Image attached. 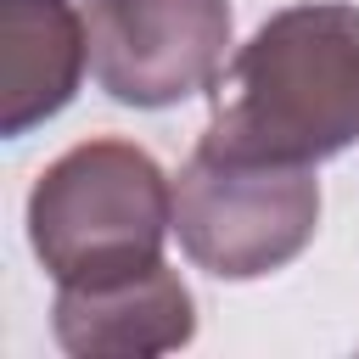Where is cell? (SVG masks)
Instances as JSON below:
<instances>
[{
	"instance_id": "cell-3",
	"label": "cell",
	"mask_w": 359,
	"mask_h": 359,
	"mask_svg": "<svg viewBox=\"0 0 359 359\" xmlns=\"http://www.w3.org/2000/svg\"><path fill=\"white\" fill-rule=\"evenodd\" d=\"M320 224V180L309 168L224 163L191 151L174 180V236L185 258L219 280H264L286 269Z\"/></svg>"
},
{
	"instance_id": "cell-1",
	"label": "cell",
	"mask_w": 359,
	"mask_h": 359,
	"mask_svg": "<svg viewBox=\"0 0 359 359\" xmlns=\"http://www.w3.org/2000/svg\"><path fill=\"white\" fill-rule=\"evenodd\" d=\"M359 140V6L275 11L224 67L196 151L224 163L314 168Z\"/></svg>"
},
{
	"instance_id": "cell-4",
	"label": "cell",
	"mask_w": 359,
	"mask_h": 359,
	"mask_svg": "<svg viewBox=\"0 0 359 359\" xmlns=\"http://www.w3.org/2000/svg\"><path fill=\"white\" fill-rule=\"evenodd\" d=\"M230 28V0H84L90 73L135 112H163L208 90L224 67Z\"/></svg>"
},
{
	"instance_id": "cell-2",
	"label": "cell",
	"mask_w": 359,
	"mask_h": 359,
	"mask_svg": "<svg viewBox=\"0 0 359 359\" xmlns=\"http://www.w3.org/2000/svg\"><path fill=\"white\" fill-rule=\"evenodd\" d=\"M174 185L135 140H79L28 191V247L56 286H95L163 264Z\"/></svg>"
},
{
	"instance_id": "cell-6",
	"label": "cell",
	"mask_w": 359,
	"mask_h": 359,
	"mask_svg": "<svg viewBox=\"0 0 359 359\" xmlns=\"http://www.w3.org/2000/svg\"><path fill=\"white\" fill-rule=\"evenodd\" d=\"M90 34L73 0H0V135L56 118L84 79Z\"/></svg>"
},
{
	"instance_id": "cell-5",
	"label": "cell",
	"mask_w": 359,
	"mask_h": 359,
	"mask_svg": "<svg viewBox=\"0 0 359 359\" xmlns=\"http://www.w3.org/2000/svg\"><path fill=\"white\" fill-rule=\"evenodd\" d=\"M50 331L79 359H146L196 337V297L168 264L95 286H56Z\"/></svg>"
}]
</instances>
